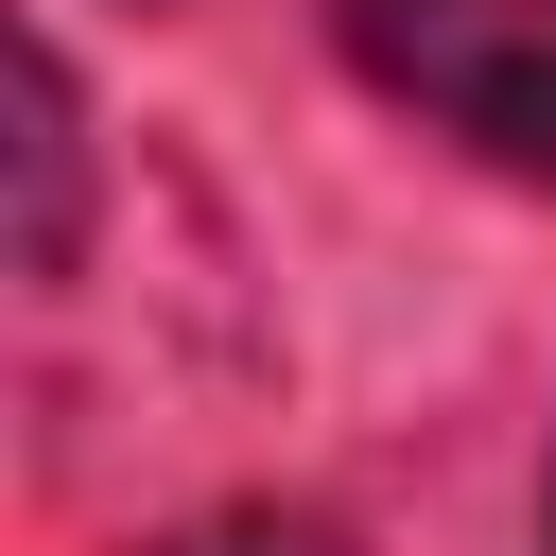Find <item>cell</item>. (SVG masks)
<instances>
[{"label": "cell", "mask_w": 556, "mask_h": 556, "mask_svg": "<svg viewBox=\"0 0 556 556\" xmlns=\"http://www.w3.org/2000/svg\"><path fill=\"white\" fill-rule=\"evenodd\" d=\"M539 556H556V521H539Z\"/></svg>", "instance_id": "obj_3"}, {"label": "cell", "mask_w": 556, "mask_h": 556, "mask_svg": "<svg viewBox=\"0 0 556 556\" xmlns=\"http://www.w3.org/2000/svg\"><path fill=\"white\" fill-rule=\"evenodd\" d=\"M17 174H35V208H17V261L52 278V261H70V70H52V35L17 52Z\"/></svg>", "instance_id": "obj_2"}, {"label": "cell", "mask_w": 556, "mask_h": 556, "mask_svg": "<svg viewBox=\"0 0 556 556\" xmlns=\"http://www.w3.org/2000/svg\"><path fill=\"white\" fill-rule=\"evenodd\" d=\"M348 52L434 139H469L486 174L556 191V0H348Z\"/></svg>", "instance_id": "obj_1"}]
</instances>
